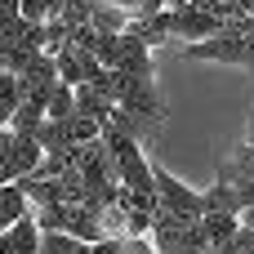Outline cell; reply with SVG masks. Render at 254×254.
<instances>
[{
    "mask_svg": "<svg viewBox=\"0 0 254 254\" xmlns=\"http://www.w3.org/2000/svg\"><path fill=\"white\" fill-rule=\"evenodd\" d=\"M98 63L112 67V71L143 76V80L156 76V67H152V49H147L143 40H134V36H112V40H103V45H98Z\"/></svg>",
    "mask_w": 254,
    "mask_h": 254,
    "instance_id": "1",
    "label": "cell"
},
{
    "mask_svg": "<svg viewBox=\"0 0 254 254\" xmlns=\"http://www.w3.org/2000/svg\"><path fill=\"white\" fill-rule=\"evenodd\" d=\"M152 183H156L161 210H170V214H179V219H201V214H205L201 192H192L188 183H179V179H174L165 165H156V161H152Z\"/></svg>",
    "mask_w": 254,
    "mask_h": 254,
    "instance_id": "2",
    "label": "cell"
},
{
    "mask_svg": "<svg viewBox=\"0 0 254 254\" xmlns=\"http://www.w3.org/2000/svg\"><path fill=\"white\" fill-rule=\"evenodd\" d=\"M58 85H63V80H58V63H54L49 54H36V58H31V67L18 76V98H22V103L45 107V103H49V94H54Z\"/></svg>",
    "mask_w": 254,
    "mask_h": 254,
    "instance_id": "3",
    "label": "cell"
},
{
    "mask_svg": "<svg viewBox=\"0 0 254 254\" xmlns=\"http://www.w3.org/2000/svg\"><path fill=\"white\" fill-rule=\"evenodd\" d=\"M54 63H58V80L71 85V89H76V85H89V80H98V76L107 71V67L98 63V54H89V49H63Z\"/></svg>",
    "mask_w": 254,
    "mask_h": 254,
    "instance_id": "4",
    "label": "cell"
},
{
    "mask_svg": "<svg viewBox=\"0 0 254 254\" xmlns=\"http://www.w3.org/2000/svg\"><path fill=\"white\" fill-rule=\"evenodd\" d=\"M219 18L214 13H205V9H196V4H183V9H174V40H188V45H201V40H210V36H219Z\"/></svg>",
    "mask_w": 254,
    "mask_h": 254,
    "instance_id": "5",
    "label": "cell"
},
{
    "mask_svg": "<svg viewBox=\"0 0 254 254\" xmlns=\"http://www.w3.org/2000/svg\"><path fill=\"white\" fill-rule=\"evenodd\" d=\"M237 179H254V143L241 138L232 147V156H223L219 165V183H237Z\"/></svg>",
    "mask_w": 254,
    "mask_h": 254,
    "instance_id": "6",
    "label": "cell"
},
{
    "mask_svg": "<svg viewBox=\"0 0 254 254\" xmlns=\"http://www.w3.org/2000/svg\"><path fill=\"white\" fill-rule=\"evenodd\" d=\"M63 232L76 237V241H85V246L103 241V223H98V214L85 210V205H67V228H63Z\"/></svg>",
    "mask_w": 254,
    "mask_h": 254,
    "instance_id": "7",
    "label": "cell"
},
{
    "mask_svg": "<svg viewBox=\"0 0 254 254\" xmlns=\"http://www.w3.org/2000/svg\"><path fill=\"white\" fill-rule=\"evenodd\" d=\"M18 188H22V196H27L31 205H63V192H58V183H54V179H45L40 170L22 174V179H18Z\"/></svg>",
    "mask_w": 254,
    "mask_h": 254,
    "instance_id": "8",
    "label": "cell"
},
{
    "mask_svg": "<svg viewBox=\"0 0 254 254\" xmlns=\"http://www.w3.org/2000/svg\"><path fill=\"white\" fill-rule=\"evenodd\" d=\"M89 27H94L103 40H112V36H121V31L129 27V13L116 9V4H107V0H94V18H89Z\"/></svg>",
    "mask_w": 254,
    "mask_h": 254,
    "instance_id": "9",
    "label": "cell"
},
{
    "mask_svg": "<svg viewBox=\"0 0 254 254\" xmlns=\"http://www.w3.org/2000/svg\"><path fill=\"white\" fill-rule=\"evenodd\" d=\"M31 214V201L22 196V188L18 183H4L0 188V232H9L18 219H27Z\"/></svg>",
    "mask_w": 254,
    "mask_h": 254,
    "instance_id": "10",
    "label": "cell"
},
{
    "mask_svg": "<svg viewBox=\"0 0 254 254\" xmlns=\"http://www.w3.org/2000/svg\"><path fill=\"white\" fill-rule=\"evenodd\" d=\"M112 107H116V103H112L107 94H98L94 85H76V116H89V121L103 125V121L112 116Z\"/></svg>",
    "mask_w": 254,
    "mask_h": 254,
    "instance_id": "11",
    "label": "cell"
},
{
    "mask_svg": "<svg viewBox=\"0 0 254 254\" xmlns=\"http://www.w3.org/2000/svg\"><path fill=\"white\" fill-rule=\"evenodd\" d=\"M201 205H205V214H241L237 188H232V183H219V179L201 192Z\"/></svg>",
    "mask_w": 254,
    "mask_h": 254,
    "instance_id": "12",
    "label": "cell"
},
{
    "mask_svg": "<svg viewBox=\"0 0 254 254\" xmlns=\"http://www.w3.org/2000/svg\"><path fill=\"white\" fill-rule=\"evenodd\" d=\"M36 138H40V147H45V156H54V152H71V147H80V143L71 138V125H67V121H45V125L36 129Z\"/></svg>",
    "mask_w": 254,
    "mask_h": 254,
    "instance_id": "13",
    "label": "cell"
},
{
    "mask_svg": "<svg viewBox=\"0 0 254 254\" xmlns=\"http://www.w3.org/2000/svg\"><path fill=\"white\" fill-rule=\"evenodd\" d=\"M237 214H201V232H205V246H214V250H223L232 237H237Z\"/></svg>",
    "mask_w": 254,
    "mask_h": 254,
    "instance_id": "14",
    "label": "cell"
},
{
    "mask_svg": "<svg viewBox=\"0 0 254 254\" xmlns=\"http://www.w3.org/2000/svg\"><path fill=\"white\" fill-rule=\"evenodd\" d=\"M9 237H13V250H18V254H40V228H36L31 214L18 219V223L9 228Z\"/></svg>",
    "mask_w": 254,
    "mask_h": 254,
    "instance_id": "15",
    "label": "cell"
},
{
    "mask_svg": "<svg viewBox=\"0 0 254 254\" xmlns=\"http://www.w3.org/2000/svg\"><path fill=\"white\" fill-rule=\"evenodd\" d=\"M67 116H76V89L58 85L49 94V103H45V121H67Z\"/></svg>",
    "mask_w": 254,
    "mask_h": 254,
    "instance_id": "16",
    "label": "cell"
},
{
    "mask_svg": "<svg viewBox=\"0 0 254 254\" xmlns=\"http://www.w3.org/2000/svg\"><path fill=\"white\" fill-rule=\"evenodd\" d=\"M18 76H9V71H0V129H9V121H13V112H18Z\"/></svg>",
    "mask_w": 254,
    "mask_h": 254,
    "instance_id": "17",
    "label": "cell"
},
{
    "mask_svg": "<svg viewBox=\"0 0 254 254\" xmlns=\"http://www.w3.org/2000/svg\"><path fill=\"white\" fill-rule=\"evenodd\" d=\"M40 125H45V107H36V103H18L9 129H13V134H36Z\"/></svg>",
    "mask_w": 254,
    "mask_h": 254,
    "instance_id": "18",
    "label": "cell"
},
{
    "mask_svg": "<svg viewBox=\"0 0 254 254\" xmlns=\"http://www.w3.org/2000/svg\"><path fill=\"white\" fill-rule=\"evenodd\" d=\"M31 219L40 232H63L67 228V205H31Z\"/></svg>",
    "mask_w": 254,
    "mask_h": 254,
    "instance_id": "19",
    "label": "cell"
},
{
    "mask_svg": "<svg viewBox=\"0 0 254 254\" xmlns=\"http://www.w3.org/2000/svg\"><path fill=\"white\" fill-rule=\"evenodd\" d=\"M67 125H71V138L85 147V143H94V138H103V125L98 121H89V116H67Z\"/></svg>",
    "mask_w": 254,
    "mask_h": 254,
    "instance_id": "20",
    "label": "cell"
},
{
    "mask_svg": "<svg viewBox=\"0 0 254 254\" xmlns=\"http://www.w3.org/2000/svg\"><path fill=\"white\" fill-rule=\"evenodd\" d=\"M121 246H125V254H156V241L152 237H125Z\"/></svg>",
    "mask_w": 254,
    "mask_h": 254,
    "instance_id": "21",
    "label": "cell"
},
{
    "mask_svg": "<svg viewBox=\"0 0 254 254\" xmlns=\"http://www.w3.org/2000/svg\"><path fill=\"white\" fill-rule=\"evenodd\" d=\"M232 188H237V201H241V210H250V205H254V179H237Z\"/></svg>",
    "mask_w": 254,
    "mask_h": 254,
    "instance_id": "22",
    "label": "cell"
},
{
    "mask_svg": "<svg viewBox=\"0 0 254 254\" xmlns=\"http://www.w3.org/2000/svg\"><path fill=\"white\" fill-rule=\"evenodd\" d=\"M94 254H125V246L116 237H103V241H94Z\"/></svg>",
    "mask_w": 254,
    "mask_h": 254,
    "instance_id": "23",
    "label": "cell"
},
{
    "mask_svg": "<svg viewBox=\"0 0 254 254\" xmlns=\"http://www.w3.org/2000/svg\"><path fill=\"white\" fill-rule=\"evenodd\" d=\"M237 223H241L246 232H254V205H250V210H241V214H237Z\"/></svg>",
    "mask_w": 254,
    "mask_h": 254,
    "instance_id": "24",
    "label": "cell"
},
{
    "mask_svg": "<svg viewBox=\"0 0 254 254\" xmlns=\"http://www.w3.org/2000/svg\"><path fill=\"white\" fill-rule=\"evenodd\" d=\"M0 254H18V250H13V237H9V232H0Z\"/></svg>",
    "mask_w": 254,
    "mask_h": 254,
    "instance_id": "25",
    "label": "cell"
},
{
    "mask_svg": "<svg viewBox=\"0 0 254 254\" xmlns=\"http://www.w3.org/2000/svg\"><path fill=\"white\" fill-rule=\"evenodd\" d=\"M246 138H250V143H254V112H250V116H246Z\"/></svg>",
    "mask_w": 254,
    "mask_h": 254,
    "instance_id": "26",
    "label": "cell"
}]
</instances>
